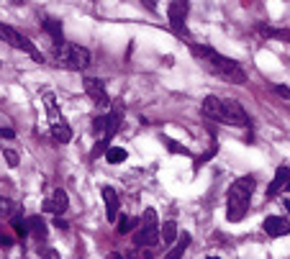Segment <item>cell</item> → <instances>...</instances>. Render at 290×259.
Masks as SVG:
<instances>
[{
	"label": "cell",
	"mask_w": 290,
	"mask_h": 259,
	"mask_svg": "<svg viewBox=\"0 0 290 259\" xmlns=\"http://www.w3.org/2000/svg\"><path fill=\"white\" fill-rule=\"evenodd\" d=\"M265 234L272 236V239H280V236H287L290 234V221L282 218V215H267L265 224H262Z\"/></svg>",
	"instance_id": "obj_9"
},
{
	"label": "cell",
	"mask_w": 290,
	"mask_h": 259,
	"mask_svg": "<svg viewBox=\"0 0 290 259\" xmlns=\"http://www.w3.org/2000/svg\"><path fill=\"white\" fill-rule=\"evenodd\" d=\"M0 39H3L8 47H13V49H21V52L31 54V57H33V59L39 62V64L44 62V57L39 54V49H36V47L31 44V41H28V39H26V36H23L21 31H16L13 26H8V23H0Z\"/></svg>",
	"instance_id": "obj_4"
},
{
	"label": "cell",
	"mask_w": 290,
	"mask_h": 259,
	"mask_svg": "<svg viewBox=\"0 0 290 259\" xmlns=\"http://www.w3.org/2000/svg\"><path fill=\"white\" fill-rule=\"evenodd\" d=\"M190 234H183L180 239H177V244H172V249L164 254V259H183V254H185V249L190 246Z\"/></svg>",
	"instance_id": "obj_17"
},
{
	"label": "cell",
	"mask_w": 290,
	"mask_h": 259,
	"mask_svg": "<svg viewBox=\"0 0 290 259\" xmlns=\"http://www.w3.org/2000/svg\"><path fill=\"white\" fill-rule=\"evenodd\" d=\"M54 226H57V229H62V231H64V229H67V221H64V218H62V215H57V218H54Z\"/></svg>",
	"instance_id": "obj_32"
},
{
	"label": "cell",
	"mask_w": 290,
	"mask_h": 259,
	"mask_svg": "<svg viewBox=\"0 0 290 259\" xmlns=\"http://www.w3.org/2000/svg\"><path fill=\"white\" fill-rule=\"evenodd\" d=\"M203 116L208 118V121H221V118H224L221 98H216V95H205V98H203Z\"/></svg>",
	"instance_id": "obj_13"
},
{
	"label": "cell",
	"mask_w": 290,
	"mask_h": 259,
	"mask_svg": "<svg viewBox=\"0 0 290 259\" xmlns=\"http://www.w3.org/2000/svg\"><path fill=\"white\" fill-rule=\"evenodd\" d=\"M190 11V3L188 0H172L167 6V16H170V26L177 36H185V16Z\"/></svg>",
	"instance_id": "obj_7"
},
{
	"label": "cell",
	"mask_w": 290,
	"mask_h": 259,
	"mask_svg": "<svg viewBox=\"0 0 290 259\" xmlns=\"http://www.w3.org/2000/svg\"><path fill=\"white\" fill-rule=\"evenodd\" d=\"M41 26H44V31L52 36V44H54L57 49L67 44V41H64V31H62V21H57V18L47 16V18H41Z\"/></svg>",
	"instance_id": "obj_10"
},
{
	"label": "cell",
	"mask_w": 290,
	"mask_h": 259,
	"mask_svg": "<svg viewBox=\"0 0 290 259\" xmlns=\"http://www.w3.org/2000/svg\"><path fill=\"white\" fill-rule=\"evenodd\" d=\"M11 226H13L16 236H21V239H23V236H28V224H26V218H21V213L11 218Z\"/></svg>",
	"instance_id": "obj_22"
},
{
	"label": "cell",
	"mask_w": 290,
	"mask_h": 259,
	"mask_svg": "<svg viewBox=\"0 0 290 259\" xmlns=\"http://www.w3.org/2000/svg\"><path fill=\"white\" fill-rule=\"evenodd\" d=\"M28 224V234H33L36 239H47L49 229H47V221L41 218V215H31V218H26Z\"/></svg>",
	"instance_id": "obj_16"
},
{
	"label": "cell",
	"mask_w": 290,
	"mask_h": 259,
	"mask_svg": "<svg viewBox=\"0 0 290 259\" xmlns=\"http://www.w3.org/2000/svg\"><path fill=\"white\" fill-rule=\"evenodd\" d=\"M13 136H16L13 128H0V139H13Z\"/></svg>",
	"instance_id": "obj_31"
},
{
	"label": "cell",
	"mask_w": 290,
	"mask_h": 259,
	"mask_svg": "<svg viewBox=\"0 0 290 259\" xmlns=\"http://www.w3.org/2000/svg\"><path fill=\"white\" fill-rule=\"evenodd\" d=\"M82 88H85V93L93 98V103L98 105V108H108L111 105V98H108V93H105V88H103V82L100 80H95V77H85L82 80Z\"/></svg>",
	"instance_id": "obj_8"
},
{
	"label": "cell",
	"mask_w": 290,
	"mask_h": 259,
	"mask_svg": "<svg viewBox=\"0 0 290 259\" xmlns=\"http://www.w3.org/2000/svg\"><path fill=\"white\" fill-rule=\"evenodd\" d=\"M260 33L267 39H280L290 44V28H270V26H260Z\"/></svg>",
	"instance_id": "obj_19"
},
{
	"label": "cell",
	"mask_w": 290,
	"mask_h": 259,
	"mask_svg": "<svg viewBox=\"0 0 290 259\" xmlns=\"http://www.w3.org/2000/svg\"><path fill=\"white\" fill-rule=\"evenodd\" d=\"M105 259H123V254H118V251H111Z\"/></svg>",
	"instance_id": "obj_35"
},
{
	"label": "cell",
	"mask_w": 290,
	"mask_h": 259,
	"mask_svg": "<svg viewBox=\"0 0 290 259\" xmlns=\"http://www.w3.org/2000/svg\"><path fill=\"white\" fill-rule=\"evenodd\" d=\"M221 110H224V118L221 123H229V126H249V116H246V110L241 108L239 100H231V98H224L221 100Z\"/></svg>",
	"instance_id": "obj_6"
},
{
	"label": "cell",
	"mask_w": 290,
	"mask_h": 259,
	"mask_svg": "<svg viewBox=\"0 0 290 259\" xmlns=\"http://www.w3.org/2000/svg\"><path fill=\"white\" fill-rule=\"evenodd\" d=\"M0 244H3V246H6V249H8V246H11V244H13V241H11V239H8V236H0Z\"/></svg>",
	"instance_id": "obj_34"
},
{
	"label": "cell",
	"mask_w": 290,
	"mask_h": 259,
	"mask_svg": "<svg viewBox=\"0 0 290 259\" xmlns=\"http://www.w3.org/2000/svg\"><path fill=\"white\" fill-rule=\"evenodd\" d=\"M162 141H164V146H167V149H170V152H172V154H185V157H188V154H190V152H188V149H185V146H180V144H177V141H175V139H167V136H164V139H162Z\"/></svg>",
	"instance_id": "obj_24"
},
{
	"label": "cell",
	"mask_w": 290,
	"mask_h": 259,
	"mask_svg": "<svg viewBox=\"0 0 290 259\" xmlns=\"http://www.w3.org/2000/svg\"><path fill=\"white\" fill-rule=\"evenodd\" d=\"M100 195H103V200H105V215H108V221H116V218H118V205H121L118 193H116L111 185H103V188H100Z\"/></svg>",
	"instance_id": "obj_11"
},
{
	"label": "cell",
	"mask_w": 290,
	"mask_h": 259,
	"mask_svg": "<svg viewBox=\"0 0 290 259\" xmlns=\"http://www.w3.org/2000/svg\"><path fill=\"white\" fill-rule=\"evenodd\" d=\"M275 93L285 100H290V88H285V85H275Z\"/></svg>",
	"instance_id": "obj_28"
},
{
	"label": "cell",
	"mask_w": 290,
	"mask_h": 259,
	"mask_svg": "<svg viewBox=\"0 0 290 259\" xmlns=\"http://www.w3.org/2000/svg\"><path fill=\"white\" fill-rule=\"evenodd\" d=\"M216 149H219V146H216V141H213V144H211V149H208V152H205V154H203V157H198V159H195V169H200V167H203V164H205V162H208V159H211V157H213V154H216Z\"/></svg>",
	"instance_id": "obj_26"
},
{
	"label": "cell",
	"mask_w": 290,
	"mask_h": 259,
	"mask_svg": "<svg viewBox=\"0 0 290 259\" xmlns=\"http://www.w3.org/2000/svg\"><path fill=\"white\" fill-rule=\"evenodd\" d=\"M285 193H290V177H287V182H285Z\"/></svg>",
	"instance_id": "obj_36"
},
{
	"label": "cell",
	"mask_w": 290,
	"mask_h": 259,
	"mask_svg": "<svg viewBox=\"0 0 290 259\" xmlns=\"http://www.w3.org/2000/svg\"><path fill=\"white\" fill-rule=\"evenodd\" d=\"M44 256H47V259H59V254H57L54 249H44Z\"/></svg>",
	"instance_id": "obj_33"
},
{
	"label": "cell",
	"mask_w": 290,
	"mask_h": 259,
	"mask_svg": "<svg viewBox=\"0 0 290 259\" xmlns=\"http://www.w3.org/2000/svg\"><path fill=\"white\" fill-rule=\"evenodd\" d=\"M6 159H8V164H11V167H16V164H18V154H16L13 149H6Z\"/></svg>",
	"instance_id": "obj_29"
},
{
	"label": "cell",
	"mask_w": 290,
	"mask_h": 259,
	"mask_svg": "<svg viewBox=\"0 0 290 259\" xmlns=\"http://www.w3.org/2000/svg\"><path fill=\"white\" fill-rule=\"evenodd\" d=\"M126 149H121V146H111L108 152H105V159H108V164H121V162H126Z\"/></svg>",
	"instance_id": "obj_20"
},
{
	"label": "cell",
	"mask_w": 290,
	"mask_h": 259,
	"mask_svg": "<svg viewBox=\"0 0 290 259\" xmlns=\"http://www.w3.org/2000/svg\"><path fill=\"white\" fill-rule=\"evenodd\" d=\"M159 239L164 241V246H172L177 239V224L175 221H164V226L159 229Z\"/></svg>",
	"instance_id": "obj_18"
},
{
	"label": "cell",
	"mask_w": 290,
	"mask_h": 259,
	"mask_svg": "<svg viewBox=\"0 0 290 259\" xmlns=\"http://www.w3.org/2000/svg\"><path fill=\"white\" fill-rule=\"evenodd\" d=\"M287 177H290V167H287V164L277 167V172H275V180H272V182H270V188H267V198H275L277 193H282V190H285V182H287Z\"/></svg>",
	"instance_id": "obj_14"
},
{
	"label": "cell",
	"mask_w": 290,
	"mask_h": 259,
	"mask_svg": "<svg viewBox=\"0 0 290 259\" xmlns=\"http://www.w3.org/2000/svg\"><path fill=\"white\" fill-rule=\"evenodd\" d=\"M67 208H69V198H67V193H64L62 188H57L54 195H52V200L44 203V210H47V213H57V215H62Z\"/></svg>",
	"instance_id": "obj_12"
},
{
	"label": "cell",
	"mask_w": 290,
	"mask_h": 259,
	"mask_svg": "<svg viewBox=\"0 0 290 259\" xmlns=\"http://www.w3.org/2000/svg\"><path fill=\"white\" fill-rule=\"evenodd\" d=\"M108 149H111V146H108V141L103 139V141H98V144L93 146V152H90V157H93V159H98V157H100L103 152H108Z\"/></svg>",
	"instance_id": "obj_27"
},
{
	"label": "cell",
	"mask_w": 290,
	"mask_h": 259,
	"mask_svg": "<svg viewBox=\"0 0 290 259\" xmlns=\"http://www.w3.org/2000/svg\"><path fill=\"white\" fill-rule=\"evenodd\" d=\"M208 259H221V256H208Z\"/></svg>",
	"instance_id": "obj_37"
},
{
	"label": "cell",
	"mask_w": 290,
	"mask_h": 259,
	"mask_svg": "<svg viewBox=\"0 0 290 259\" xmlns=\"http://www.w3.org/2000/svg\"><path fill=\"white\" fill-rule=\"evenodd\" d=\"M52 136H54L57 144H69L72 141V128L64 121H54L52 123Z\"/></svg>",
	"instance_id": "obj_15"
},
{
	"label": "cell",
	"mask_w": 290,
	"mask_h": 259,
	"mask_svg": "<svg viewBox=\"0 0 290 259\" xmlns=\"http://www.w3.org/2000/svg\"><path fill=\"white\" fill-rule=\"evenodd\" d=\"M159 241V221H157V210L147 208L141 215V229L136 234V246H157Z\"/></svg>",
	"instance_id": "obj_5"
},
{
	"label": "cell",
	"mask_w": 290,
	"mask_h": 259,
	"mask_svg": "<svg viewBox=\"0 0 290 259\" xmlns=\"http://www.w3.org/2000/svg\"><path fill=\"white\" fill-rule=\"evenodd\" d=\"M21 213V205H16L13 200H8V198H0V215H18Z\"/></svg>",
	"instance_id": "obj_21"
},
{
	"label": "cell",
	"mask_w": 290,
	"mask_h": 259,
	"mask_svg": "<svg viewBox=\"0 0 290 259\" xmlns=\"http://www.w3.org/2000/svg\"><path fill=\"white\" fill-rule=\"evenodd\" d=\"M131 259H152V256H149V251H141V249H134V251H131Z\"/></svg>",
	"instance_id": "obj_30"
},
{
	"label": "cell",
	"mask_w": 290,
	"mask_h": 259,
	"mask_svg": "<svg viewBox=\"0 0 290 259\" xmlns=\"http://www.w3.org/2000/svg\"><path fill=\"white\" fill-rule=\"evenodd\" d=\"M255 185L257 180L252 175H244L239 177L231 188H229V203H226V218L231 224L241 221L246 210H249V200H252V193H255Z\"/></svg>",
	"instance_id": "obj_2"
},
{
	"label": "cell",
	"mask_w": 290,
	"mask_h": 259,
	"mask_svg": "<svg viewBox=\"0 0 290 259\" xmlns=\"http://www.w3.org/2000/svg\"><path fill=\"white\" fill-rule=\"evenodd\" d=\"M193 54L203 62L205 69H211L216 77L231 82V85H244L246 82V72L239 67V62H234L231 57H224L219 54L213 47H200V44H190Z\"/></svg>",
	"instance_id": "obj_1"
},
{
	"label": "cell",
	"mask_w": 290,
	"mask_h": 259,
	"mask_svg": "<svg viewBox=\"0 0 290 259\" xmlns=\"http://www.w3.org/2000/svg\"><path fill=\"white\" fill-rule=\"evenodd\" d=\"M93 62L90 52L85 47H80V44H64L57 49V64L64 67V69H72V72H82V69H88Z\"/></svg>",
	"instance_id": "obj_3"
},
{
	"label": "cell",
	"mask_w": 290,
	"mask_h": 259,
	"mask_svg": "<svg viewBox=\"0 0 290 259\" xmlns=\"http://www.w3.org/2000/svg\"><path fill=\"white\" fill-rule=\"evenodd\" d=\"M105 123H108V116H98V118L93 121V134H95V136L105 134Z\"/></svg>",
	"instance_id": "obj_25"
},
{
	"label": "cell",
	"mask_w": 290,
	"mask_h": 259,
	"mask_svg": "<svg viewBox=\"0 0 290 259\" xmlns=\"http://www.w3.org/2000/svg\"><path fill=\"white\" fill-rule=\"evenodd\" d=\"M134 226H136V218H131V215H121L116 231H118V234H131V231H134Z\"/></svg>",
	"instance_id": "obj_23"
}]
</instances>
